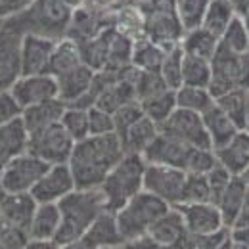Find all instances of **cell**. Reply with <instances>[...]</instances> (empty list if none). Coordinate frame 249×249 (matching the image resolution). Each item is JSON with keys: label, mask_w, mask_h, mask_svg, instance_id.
Listing matches in <instances>:
<instances>
[{"label": "cell", "mask_w": 249, "mask_h": 249, "mask_svg": "<svg viewBox=\"0 0 249 249\" xmlns=\"http://www.w3.org/2000/svg\"><path fill=\"white\" fill-rule=\"evenodd\" d=\"M123 156L124 150L117 132L87 136L85 140L75 142L73 154L67 161L75 178V186L79 190L100 188Z\"/></svg>", "instance_id": "cell-1"}, {"label": "cell", "mask_w": 249, "mask_h": 249, "mask_svg": "<svg viewBox=\"0 0 249 249\" xmlns=\"http://www.w3.org/2000/svg\"><path fill=\"white\" fill-rule=\"evenodd\" d=\"M73 10L65 0H31L23 10L6 18L4 25L19 35L62 40L67 36Z\"/></svg>", "instance_id": "cell-2"}, {"label": "cell", "mask_w": 249, "mask_h": 249, "mask_svg": "<svg viewBox=\"0 0 249 249\" xmlns=\"http://www.w3.org/2000/svg\"><path fill=\"white\" fill-rule=\"evenodd\" d=\"M60 213H62V224L56 236V242L65 246L77 238H81L94 220L100 217L106 209V199L100 188L92 190H73L69 196H65L62 201H58Z\"/></svg>", "instance_id": "cell-3"}, {"label": "cell", "mask_w": 249, "mask_h": 249, "mask_svg": "<svg viewBox=\"0 0 249 249\" xmlns=\"http://www.w3.org/2000/svg\"><path fill=\"white\" fill-rule=\"evenodd\" d=\"M146 159L138 154H124L123 159L109 171L102 182V194L106 199V209L117 213L126 201L144 190Z\"/></svg>", "instance_id": "cell-4"}, {"label": "cell", "mask_w": 249, "mask_h": 249, "mask_svg": "<svg viewBox=\"0 0 249 249\" xmlns=\"http://www.w3.org/2000/svg\"><path fill=\"white\" fill-rule=\"evenodd\" d=\"M171 207L173 205H169L167 201H163L161 197H157L146 190L136 194L115 213L123 244L148 236L150 228L156 224L157 218L163 217Z\"/></svg>", "instance_id": "cell-5"}, {"label": "cell", "mask_w": 249, "mask_h": 249, "mask_svg": "<svg viewBox=\"0 0 249 249\" xmlns=\"http://www.w3.org/2000/svg\"><path fill=\"white\" fill-rule=\"evenodd\" d=\"M73 148H75V140L67 134L62 123H58L40 130V132L29 134L27 152L42 159L48 165H60V163L69 161Z\"/></svg>", "instance_id": "cell-6"}, {"label": "cell", "mask_w": 249, "mask_h": 249, "mask_svg": "<svg viewBox=\"0 0 249 249\" xmlns=\"http://www.w3.org/2000/svg\"><path fill=\"white\" fill-rule=\"evenodd\" d=\"M50 169L48 163L33 156L29 152L12 159L2 169V182L6 194H31L42 175Z\"/></svg>", "instance_id": "cell-7"}, {"label": "cell", "mask_w": 249, "mask_h": 249, "mask_svg": "<svg viewBox=\"0 0 249 249\" xmlns=\"http://www.w3.org/2000/svg\"><path fill=\"white\" fill-rule=\"evenodd\" d=\"M159 130L163 134H169L180 142L188 144L190 148H213L211 136L205 128L201 113L188 111L177 107L167 121L159 124Z\"/></svg>", "instance_id": "cell-8"}, {"label": "cell", "mask_w": 249, "mask_h": 249, "mask_svg": "<svg viewBox=\"0 0 249 249\" xmlns=\"http://www.w3.org/2000/svg\"><path fill=\"white\" fill-rule=\"evenodd\" d=\"M188 173L184 169L167 167V165H146L144 173V190L161 197L169 205L177 207L182 201V190Z\"/></svg>", "instance_id": "cell-9"}, {"label": "cell", "mask_w": 249, "mask_h": 249, "mask_svg": "<svg viewBox=\"0 0 249 249\" xmlns=\"http://www.w3.org/2000/svg\"><path fill=\"white\" fill-rule=\"evenodd\" d=\"M10 92L16 98V102L21 106V109L31 107L42 102H50L60 98L58 81L50 73H38V75H21L12 87Z\"/></svg>", "instance_id": "cell-10"}, {"label": "cell", "mask_w": 249, "mask_h": 249, "mask_svg": "<svg viewBox=\"0 0 249 249\" xmlns=\"http://www.w3.org/2000/svg\"><path fill=\"white\" fill-rule=\"evenodd\" d=\"M240 67L242 54L230 52L218 44L215 56L211 58V83L207 87L215 100L222 94L240 89Z\"/></svg>", "instance_id": "cell-11"}, {"label": "cell", "mask_w": 249, "mask_h": 249, "mask_svg": "<svg viewBox=\"0 0 249 249\" xmlns=\"http://www.w3.org/2000/svg\"><path fill=\"white\" fill-rule=\"evenodd\" d=\"M73 190H77L73 173L67 163H60V165H50V169L31 190V196L36 203H58Z\"/></svg>", "instance_id": "cell-12"}, {"label": "cell", "mask_w": 249, "mask_h": 249, "mask_svg": "<svg viewBox=\"0 0 249 249\" xmlns=\"http://www.w3.org/2000/svg\"><path fill=\"white\" fill-rule=\"evenodd\" d=\"M21 40L23 35L0 25V90L10 87L21 77Z\"/></svg>", "instance_id": "cell-13"}, {"label": "cell", "mask_w": 249, "mask_h": 249, "mask_svg": "<svg viewBox=\"0 0 249 249\" xmlns=\"http://www.w3.org/2000/svg\"><path fill=\"white\" fill-rule=\"evenodd\" d=\"M177 207L180 209L184 224L192 236H207V234H215V232H220L226 228L218 207L211 201L184 203V205H177Z\"/></svg>", "instance_id": "cell-14"}, {"label": "cell", "mask_w": 249, "mask_h": 249, "mask_svg": "<svg viewBox=\"0 0 249 249\" xmlns=\"http://www.w3.org/2000/svg\"><path fill=\"white\" fill-rule=\"evenodd\" d=\"M192 150L194 148H190L188 144L169 134H163L159 130L157 138L150 144V148L144 152L142 157L146 159V163H152V165H167V167H177L186 171Z\"/></svg>", "instance_id": "cell-15"}, {"label": "cell", "mask_w": 249, "mask_h": 249, "mask_svg": "<svg viewBox=\"0 0 249 249\" xmlns=\"http://www.w3.org/2000/svg\"><path fill=\"white\" fill-rule=\"evenodd\" d=\"M148 236L156 240L157 244L171 249H188L190 242V232L178 207H171L163 217L157 218L156 224L150 228Z\"/></svg>", "instance_id": "cell-16"}, {"label": "cell", "mask_w": 249, "mask_h": 249, "mask_svg": "<svg viewBox=\"0 0 249 249\" xmlns=\"http://www.w3.org/2000/svg\"><path fill=\"white\" fill-rule=\"evenodd\" d=\"M58 40H50L36 35H23L21 40V75L48 73L50 58Z\"/></svg>", "instance_id": "cell-17"}, {"label": "cell", "mask_w": 249, "mask_h": 249, "mask_svg": "<svg viewBox=\"0 0 249 249\" xmlns=\"http://www.w3.org/2000/svg\"><path fill=\"white\" fill-rule=\"evenodd\" d=\"M36 207L38 203L31 194H6V197L0 201V215L4 226L18 228L29 234Z\"/></svg>", "instance_id": "cell-18"}, {"label": "cell", "mask_w": 249, "mask_h": 249, "mask_svg": "<svg viewBox=\"0 0 249 249\" xmlns=\"http://www.w3.org/2000/svg\"><path fill=\"white\" fill-rule=\"evenodd\" d=\"M29 146V132L21 117L0 126V169H4L12 159L25 154Z\"/></svg>", "instance_id": "cell-19"}, {"label": "cell", "mask_w": 249, "mask_h": 249, "mask_svg": "<svg viewBox=\"0 0 249 249\" xmlns=\"http://www.w3.org/2000/svg\"><path fill=\"white\" fill-rule=\"evenodd\" d=\"M65 107H67L65 102H62L60 98L50 100V102H42V104H36L31 107H25L21 113V121L25 124L27 132L35 134V132H40L52 124L62 123Z\"/></svg>", "instance_id": "cell-20"}, {"label": "cell", "mask_w": 249, "mask_h": 249, "mask_svg": "<svg viewBox=\"0 0 249 249\" xmlns=\"http://www.w3.org/2000/svg\"><path fill=\"white\" fill-rule=\"evenodd\" d=\"M81 240L90 249H102L109 246H123V238L117 226L115 213L104 211L94 220V224L81 236Z\"/></svg>", "instance_id": "cell-21"}, {"label": "cell", "mask_w": 249, "mask_h": 249, "mask_svg": "<svg viewBox=\"0 0 249 249\" xmlns=\"http://www.w3.org/2000/svg\"><path fill=\"white\" fill-rule=\"evenodd\" d=\"M94 73L96 71L92 67H89L87 63H81L73 71H69V73H65V75L56 79L58 81V90H60V100L65 102V106L75 104L79 98H83L90 90Z\"/></svg>", "instance_id": "cell-22"}, {"label": "cell", "mask_w": 249, "mask_h": 249, "mask_svg": "<svg viewBox=\"0 0 249 249\" xmlns=\"http://www.w3.org/2000/svg\"><path fill=\"white\" fill-rule=\"evenodd\" d=\"M218 163L226 167L234 177H242L249 165V132L240 130L226 146L215 150Z\"/></svg>", "instance_id": "cell-23"}, {"label": "cell", "mask_w": 249, "mask_h": 249, "mask_svg": "<svg viewBox=\"0 0 249 249\" xmlns=\"http://www.w3.org/2000/svg\"><path fill=\"white\" fill-rule=\"evenodd\" d=\"M159 134V124L154 123L150 117H142L134 124H130L126 130L119 134L121 144H123L124 154H138L144 156V152L150 148V144L154 142Z\"/></svg>", "instance_id": "cell-24"}, {"label": "cell", "mask_w": 249, "mask_h": 249, "mask_svg": "<svg viewBox=\"0 0 249 249\" xmlns=\"http://www.w3.org/2000/svg\"><path fill=\"white\" fill-rule=\"evenodd\" d=\"M203 117V123H205V128L211 136V144H213V150H218L222 146H226L238 132V124L234 123L220 107L217 106V102L201 115Z\"/></svg>", "instance_id": "cell-25"}, {"label": "cell", "mask_w": 249, "mask_h": 249, "mask_svg": "<svg viewBox=\"0 0 249 249\" xmlns=\"http://www.w3.org/2000/svg\"><path fill=\"white\" fill-rule=\"evenodd\" d=\"M62 224V213L58 203H38L31 220L29 238L31 240H54Z\"/></svg>", "instance_id": "cell-26"}, {"label": "cell", "mask_w": 249, "mask_h": 249, "mask_svg": "<svg viewBox=\"0 0 249 249\" xmlns=\"http://www.w3.org/2000/svg\"><path fill=\"white\" fill-rule=\"evenodd\" d=\"M248 182L242 177H232V180L228 182L226 190L222 192L220 199H218L217 207L222 215V220L226 224V228H232L238 220V215L242 211L246 194H248Z\"/></svg>", "instance_id": "cell-27"}, {"label": "cell", "mask_w": 249, "mask_h": 249, "mask_svg": "<svg viewBox=\"0 0 249 249\" xmlns=\"http://www.w3.org/2000/svg\"><path fill=\"white\" fill-rule=\"evenodd\" d=\"M81 63L85 62H83L79 44L73 38L65 36L62 40H58V44L54 48V54H52L50 65H48V73L58 79V77H62L65 73L73 71L75 67H79Z\"/></svg>", "instance_id": "cell-28"}, {"label": "cell", "mask_w": 249, "mask_h": 249, "mask_svg": "<svg viewBox=\"0 0 249 249\" xmlns=\"http://www.w3.org/2000/svg\"><path fill=\"white\" fill-rule=\"evenodd\" d=\"M180 48L188 56H196V58H203V60L211 62V58L215 56L218 48V38L207 29L197 27V29H192L182 35Z\"/></svg>", "instance_id": "cell-29"}, {"label": "cell", "mask_w": 249, "mask_h": 249, "mask_svg": "<svg viewBox=\"0 0 249 249\" xmlns=\"http://www.w3.org/2000/svg\"><path fill=\"white\" fill-rule=\"evenodd\" d=\"M167 50L163 46L156 44L150 38H140L134 42L132 50V65L140 71H159L161 63L165 60Z\"/></svg>", "instance_id": "cell-30"}, {"label": "cell", "mask_w": 249, "mask_h": 249, "mask_svg": "<svg viewBox=\"0 0 249 249\" xmlns=\"http://www.w3.org/2000/svg\"><path fill=\"white\" fill-rule=\"evenodd\" d=\"M234 18H236V14L232 10L230 0H211L209 2V8L205 12V18H203L201 27L207 29L209 33H213L218 40H220V36L228 29V25L232 23Z\"/></svg>", "instance_id": "cell-31"}, {"label": "cell", "mask_w": 249, "mask_h": 249, "mask_svg": "<svg viewBox=\"0 0 249 249\" xmlns=\"http://www.w3.org/2000/svg\"><path fill=\"white\" fill-rule=\"evenodd\" d=\"M140 106H142L146 117H150L154 123L161 124L177 109V90L167 89L163 92L154 94L146 100H140Z\"/></svg>", "instance_id": "cell-32"}, {"label": "cell", "mask_w": 249, "mask_h": 249, "mask_svg": "<svg viewBox=\"0 0 249 249\" xmlns=\"http://www.w3.org/2000/svg\"><path fill=\"white\" fill-rule=\"evenodd\" d=\"M213 104H215V98H213V94L209 92V89L182 85L177 90V107H180V109L196 111V113L203 115Z\"/></svg>", "instance_id": "cell-33"}, {"label": "cell", "mask_w": 249, "mask_h": 249, "mask_svg": "<svg viewBox=\"0 0 249 249\" xmlns=\"http://www.w3.org/2000/svg\"><path fill=\"white\" fill-rule=\"evenodd\" d=\"M173 2H175V14L186 33L201 27L211 0H173Z\"/></svg>", "instance_id": "cell-34"}, {"label": "cell", "mask_w": 249, "mask_h": 249, "mask_svg": "<svg viewBox=\"0 0 249 249\" xmlns=\"http://www.w3.org/2000/svg\"><path fill=\"white\" fill-rule=\"evenodd\" d=\"M211 83V62L184 54L182 60V85L207 89Z\"/></svg>", "instance_id": "cell-35"}, {"label": "cell", "mask_w": 249, "mask_h": 249, "mask_svg": "<svg viewBox=\"0 0 249 249\" xmlns=\"http://www.w3.org/2000/svg\"><path fill=\"white\" fill-rule=\"evenodd\" d=\"M217 106L238 124L240 130H244V123H246V106H248V90H242V89H236V90H230V92L218 96Z\"/></svg>", "instance_id": "cell-36"}, {"label": "cell", "mask_w": 249, "mask_h": 249, "mask_svg": "<svg viewBox=\"0 0 249 249\" xmlns=\"http://www.w3.org/2000/svg\"><path fill=\"white\" fill-rule=\"evenodd\" d=\"M182 60H184V52H182V48L178 44V46L167 50L165 60L161 63L159 75L163 77L165 85L171 90H178L182 87Z\"/></svg>", "instance_id": "cell-37"}, {"label": "cell", "mask_w": 249, "mask_h": 249, "mask_svg": "<svg viewBox=\"0 0 249 249\" xmlns=\"http://www.w3.org/2000/svg\"><path fill=\"white\" fill-rule=\"evenodd\" d=\"M62 126L67 130V134L79 142L85 140L87 136H90V124H89V109H81V107H71L67 106L63 111Z\"/></svg>", "instance_id": "cell-38"}, {"label": "cell", "mask_w": 249, "mask_h": 249, "mask_svg": "<svg viewBox=\"0 0 249 249\" xmlns=\"http://www.w3.org/2000/svg\"><path fill=\"white\" fill-rule=\"evenodd\" d=\"M218 44L230 52H236V54H246L249 52V38L248 31H246V25H244V19L242 18H234L232 23L228 25V29L224 31V35L220 36Z\"/></svg>", "instance_id": "cell-39"}, {"label": "cell", "mask_w": 249, "mask_h": 249, "mask_svg": "<svg viewBox=\"0 0 249 249\" xmlns=\"http://www.w3.org/2000/svg\"><path fill=\"white\" fill-rule=\"evenodd\" d=\"M203 201H211V192H209V182L205 175H192L188 173L184 190H182V201L184 203H203Z\"/></svg>", "instance_id": "cell-40"}, {"label": "cell", "mask_w": 249, "mask_h": 249, "mask_svg": "<svg viewBox=\"0 0 249 249\" xmlns=\"http://www.w3.org/2000/svg\"><path fill=\"white\" fill-rule=\"evenodd\" d=\"M218 165V157L213 148H194L186 165V173L207 175Z\"/></svg>", "instance_id": "cell-41"}, {"label": "cell", "mask_w": 249, "mask_h": 249, "mask_svg": "<svg viewBox=\"0 0 249 249\" xmlns=\"http://www.w3.org/2000/svg\"><path fill=\"white\" fill-rule=\"evenodd\" d=\"M167 89L169 87L165 85L159 71H140L138 69V77H136V98H138V102L146 100L154 94L163 92Z\"/></svg>", "instance_id": "cell-42"}, {"label": "cell", "mask_w": 249, "mask_h": 249, "mask_svg": "<svg viewBox=\"0 0 249 249\" xmlns=\"http://www.w3.org/2000/svg\"><path fill=\"white\" fill-rule=\"evenodd\" d=\"M89 124H90V136H102V134H113L115 132L113 113L100 109L96 106L89 109Z\"/></svg>", "instance_id": "cell-43"}, {"label": "cell", "mask_w": 249, "mask_h": 249, "mask_svg": "<svg viewBox=\"0 0 249 249\" xmlns=\"http://www.w3.org/2000/svg\"><path fill=\"white\" fill-rule=\"evenodd\" d=\"M142 117H144V109H142V106H140L138 100L126 104V106H123V107H119V109L113 113L115 132L121 134L123 130H126L130 124H134L138 119H142Z\"/></svg>", "instance_id": "cell-44"}, {"label": "cell", "mask_w": 249, "mask_h": 249, "mask_svg": "<svg viewBox=\"0 0 249 249\" xmlns=\"http://www.w3.org/2000/svg\"><path fill=\"white\" fill-rule=\"evenodd\" d=\"M207 182H209V192H211V203H215L217 205L218 199H220V196H222V192L226 190L228 186V182L232 180V173L226 169V167H222L220 163H218L217 167L213 169V171H209L207 175Z\"/></svg>", "instance_id": "cell-45"}, {"label": "cell", "mask_w": 249, "mask_h": 249, "mask_svg": "<svg viewBox=\"0 0 249 249\" xmlns=\"http://www.w3.org/2000/svg\"><path fill=\"white\" fill-rule=\"evenodd\" d=\"M21 113H23V109L16 102L12 92L10 90H0V126L21 117Z\"/></svg>", "instance_id": "cell-46"}, {"label": "cell", "mask_w": 249, "mask_h": 249, "mask_svg": "<svg viewBox=\"0 0 249 249\" xmlns=\"http://www.w3.org/2000/svg\"><path fill=\"white\" fill-rule=\"evenodd\" d=\"M29 234L18 228H8L4 226L2 236H0V249H25L29 244Z\"/></svg>", "instance_id": "cell-47"}, {"label": "cell", "mask_w": 249, "mask_h": 249, "mask_svg": "<svg viewBox=\"0 0 249 249\" xmlns=\"http://www.w3.org/2000/svg\"><path fill=\"white\" fill-rule=\"evenodd\" d=\"M123 249H171V248L157 244L156 240H152L150 236H144V238H138V240H132V242L123 244Z\"/></svg>", "instance_id": "cell-48"}, {"label": "cell", "mask_w": 249, "mask_h": 249, "mask_svg": "<svg viewBox=\"0 0 249 249\" xmlns=\"http://www.w3.org/2000/svg\"><path fill=\"white\" fill-rule=\"evenodd\" d=\"M230 238L236 244L249 248V224L248 226H234V228H230Z\"/></svg>", "instance_id": "cell-49"}, {"label": "cell", "mask_w": 249, "mask_h": 249, "mask_svg": "<svg viewBox=\"0 0 249 249\" xmlns=\"http://www.w3.org/2000/svg\"><path fill=\"white\" fill-rule=\"evenodd\" d=\"M240 89L249 92V52L242 54V67H240Z\"/></svg>", "instance_id": "cell-50"}, {"label": "cell", "mask_w": 249, "mask_h": 249, "mask_svg": "<svg viewBox=\"0 0 249 249\" xmlns=\"http://www.w3.org/2000/svg\"><path fill=\"white\" fill-rule=\"evenodd\" d=\"M25 249H63L58 242L54 240H29Z\"/></svg>", "instance_id": "cell-51"}, {"label": "cell", "mask_w": 249, "mask_h": 249, "mask_svg": "<svg viewBox=\"0 0 249 249\" xmlns=\"http://www.w3.org/2000/svg\"><path fill=\"white\" fill-rule=\"evenodd\" d=\"M230 4L238 18H242V19L249 18V0H230Z\"/></svg>", "instance_id": "cell-52"}, {"label": "cell", "mask_w": 249, "mask_h": 249, "mask_svg": "<svg viewBox=\"0 0 249 249\" xmlns=\"http://www.w3.org/2000/svg\"><path fill=\"white\" fill-rule=\"evenodd\" d=\"M248 224H249V186H248V194H246V199H244V205H242V211H240L238 220H236L234 226H248Z\"/></svg>", "instance_id": "cell-53"}, {"label": "cell", "mask_w": 249, "mask_h": 249, "mask_svg": "<svg viewBox=\"0 0 249 249\" xmlns=\"http://www.w3.org/2000/svg\"><path fill=\"white\" fill-rule=\"evenodd\" d=\"M232 246H234V242H232V238L228 236V238H226V240H224L217 249H232Z\"/></svg>", "instance_id": "cell-54"}, {"label": "cell", "mask_w": 249, "mask_h": 249, "mask_svg": "<svg viewBox=\"0 0 249 249\" xmlns=\"http://www.w3.org/2000/svg\"><path fill=\"white\" fill-rule=\"evenodd\" d=\"M244 130L249 132V92H248V106H246V123H244Z\"/></svg>", "instance_id": "cell-55"}, {"label": "cell", "mask_w": 249, "mask_h": 249, "mask_svg": "<svg viewBox=\"0 0 249 249\" xmlns=\"http://www.w3.org/2000/svg\"><path fill=\"white\" fill-rule=\"evenodd\" d=\"M65 2H67L71 8H79V6H83V4H85V0H65Z\"/></svg>", "instance_id": "cell-56"}, {"label": "cell", "mask_w": 249, "mask_h": 249, "mask_svg": "<svg viewBox=\"0 0 249 249\" xmlns=\"http://www.w3.org/2000/svg\"><path fill=\"white\" fill-rule=\"evenodd\" d=\"M6 197V190H4V182H2V169H0V201Z\"/></svg>", "instance_id": "cell-57"}, {"label": "cell", "mask_w": 249, "mask_h": 249, "mask_svg": "<svg viewBox=\"0 0 249 249\" xmlns=\"http://www.w3.org/2000/svg\"><path fill=\"white\" fill-rule=\"evenodd\" d=\"M242 178H244V180H246V182H248V184H249V165H248V169L244 171V175H242Z\"/></svg>", "instance_id": "cell-58"}, {"label": "cell", "mask_w": 249, "mask_h": 249, "mask_svg": "<svg viewBox=\"0 0 249 249\" xmlns=\"http://www.w3.org/2000/svg\"><path fill=\"white\" fill-rule=\"evenodd\" d=\"M244 25H246V31H248V38H249V18L244 19Z\"/></svg>", "instance_id": "cell-59"}, {"label": "cell", "mask_w": 249, "mask_h": 249, "mask_svg": "<svg viewBox=\"0 0 249 249\" xmlns=\"http://www.w3.org/2000/svg\"><path fill=\"white\" fill-rule=\"evenodd\" d=\"M102 249H123V246H109V248H102Z\"/></svg>", "instance_id": "cell-60"}, {"label": "cell", "mask_w": 249, "mask_h": 249, "mask_svg": "<svg viewBox=\"0 0 249 249\" xmlns=\"http://www.w3.org/2000/svg\"><path fill=\"white\" fill-rule=\"evenodd\" d=\"M0 226H4V222H2V215H0Z\"/></svg>", "instance_id": "cell-61"}, {"label": "cell", "mask_w": 249, "mask_h": 249, "mask_svg": "<svg viewBox=\"0 0 249 249\" xmlns=\"http://www.w3.org/2000/svg\"><path fill=\"white\" fill-rule=\"evenodd\" d=\"M2 230H4V226H0V236H2Z\"/></svg>", "instance_id": "cell-62"}]
</instances>
